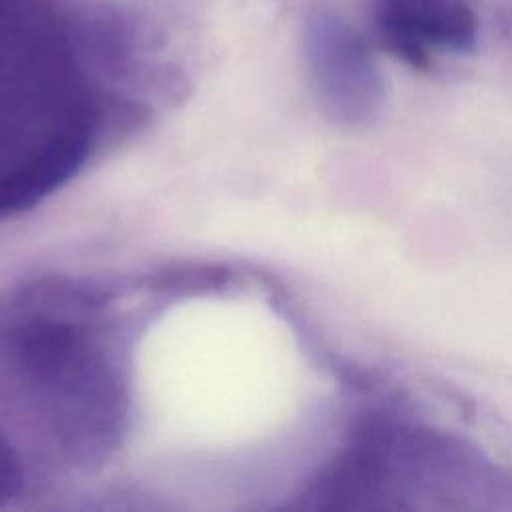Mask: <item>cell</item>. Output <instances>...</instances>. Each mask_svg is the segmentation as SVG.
<instances>
[{
	"mask_svg": "<svg viewBox=\"0 0 512 512\" xmlns=\"http://www.w3.org/2000/svg\"><path fill=\"white\" fill-rule=\"evenodd\" d=\"M18 488H20V472H18L16 456L0 436V500L14 496Z\"/></svg>",
	"mask_w": 512,
	"mask_h": 512,
	"instance_id": "7a4b0ae2",
	"label": "cell"
},
{
	"mask_svg": "<svg viewBox=\"0 0 512 512\" xmlns=\"http://www.w3.org/2000/svg\"><path fill=\"white\" fill-rule=\"evenodd\" d=\"M374 22L382 46L418 70L430 66V48L470 50L478 30L468 0H376Z\"/></svg>",
	"mask_w": 512,
	"mask_h": 512,
	"instance_id": "6da1fadb",
	"label": "cell"
}]
</instances>
